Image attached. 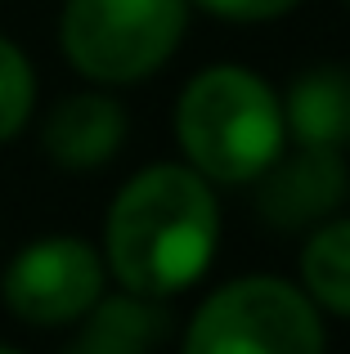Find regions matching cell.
Here are the masks:
<instances>
[{
	"label": "cell",
	"mask_w": 350,
	"mask_h": 354,
	"mask_svg": "<svg viewBox=\"0 0 350 354\" xmlns=\"http://www.w3.org/2000/svg\"><path fill=\"white\" fill-rule=\"evenodd\" d=\"M220 238L211 180L193 166L158 162L117 189L104 220V265L135 296H167L207 274Z\"/></svg>",
	"instance_id": "cell-1"
},
{
	"label": "cell",
	"mask_w": 350,
	"mask_h": 354,
	"mask_svg": "<svg viewBox=\"0 0 350 354\" xmlns=\"http://www.w3.org/2000/svg\"><path fill=\"white\" fill-rule=\"evenodd\" d=\"M175 139L198 175L216 184H252L283 153V104L256 72L220 63L184 86Z\"/></svg>",
	"instance_id": "cell-2"
},
{
	"label": "cell",
	"mask_w": 350,
	"mask_h": 354,
	"mask_svg": "<svg viewBox=\"0 0 350 354\" xmlns=\"http://www.w3.org/2000/svg\"><path fill=\"white\" fill-rule=\"evenodd\" d=\"M189 0H63L59 50L99 86L144 81L175 54Z\"/></svg>",
	"instance_id": "cell-3"
},
{
	"label": "cell",
	"mask_w": 350,
	"mask_h": 354,
	"mask_svg": "<svg viewBox=\"0 0 350 354\" xmlns=\"http://www.w3.org/2000/svg\"><path fill=\"white\" fill-rule=\"evenodd\" d=\"M180 354H324V323L301 287L252 274L198 305Z\"/></svg>",
	"instance_id": "cell-4"
},
{
	"label": "cell",
	"mask_w": 350,
	"mask_h": 354,
	"mask_svg": "<svg viewBox=\"0 0 350 354\" xmlns=\"http://www.w3.org/2000/svg\"><path fill=\"white\" fill-rule=\"evenodd\" d=\"M104 256L77 234L27 242L0 278V301L27 328H68L104 296Z\"/></svg>",
	"instance_id": "cell-5"
},
{
	"label": "cell",
	"mask_w": 350,
	"mask_h": 354,
	"mask_svg": "<svg viewBox=\"0 0 350 354\" xmlns=\"http://www.w3.org/2000/svg\"><path fill=\"white\" fill-rule=\"evenodd\" d=\"M256 207L261 220L274 229H306L328 220L350 193V175L342 153L333 148H301L292 157H274L261 175H256Z\"/></svg>",
	"instance_id": "cell-6"
},
{
	"label": "cell",
	"mask_w": 350,
	"mask_h": 354,
	"mask_svg": "<svg viewBox=\"0 0 350 354\" xmlns=\"http://www.w3.org/2000/svg\"><path fill=\"white\" fill-rule=\"evenodd\" d=\"M131 117L104 90H81V95H63L59 104L41 121V148L59 171L86 175L113 162L117 148L126 144Z\"/></svg>",
	"instance_id": "cell-7"
},
{
	"label": "cell",
	"mask_w": 350,
	"mask_h": 354,
	"mask_svg": "<svg viewBox=\"0 0 350 354\" xmlns=\"http://www.w3.org/2000/svg\"><path fill=\"white\" fill-rule=\"evenodd\" d=\"M81 332L59 354H153L171 332V314L153 296H99L81 314Z\"/></svg>",
	"instance_id": "cell-8"
},
{
	"label": "cell",
	"mask_w": 350,
	"mask_h": 354,
	"mask_svg": "<svg viewBox=\"0 0 350 354\" xmlns=\"http://www.w3.org/2000/svg\"><path fill=\"white\" fill-rule=\"evenodd\" d=\"M283 130L301 148H350V72L310 68L283 99Z\"/></svg>",
	"instance_id": "cell-9"
},
{
	"label": "cell",
	"mask_w": 350,
	"mask_h": 354,
	"mask_svg": "<svg viewBox=\"0 0 350 354\" xmlns=\"http://www.w3.org/2000/svg\"><path fill=\"white\" fill-rule=\"evenodd\" d=\"M306 296L324 310L350 319V220H328L301 251Z\"/></svg>",
	"instance_id": "cell-10"
},
{
	"label": "cell",
	"mask_w": 350,
	"mask_h": 354,
	"mask_svg": "<svg viewBox=\"0 0 350 354\" xmlns=\"http://www.w3.org/2000/svg\"><path fill=\"white\" fill-rule=\"evenodd\" d=\"M36 113V72L32 59L9 36H0V144L18 139Z\"/></svg>",
	"instance_id": "cell-11"
},
{
	"label": "cell",
	"mask_w": 350,
	"mask_h": 354,
	"mask_svg": "<svg viewBox=\"0 0 350 354\" xmlns=\"http://www.w3.org/2000/svg\"><path fill=\"white\" fill-rule=\"evenodd\" d=\"M198 5L220 18H234V23H265V18H279L288 9H297L301 0H198Z\"/></svg>",
	"instance_id": "cell-12"
},
{
	"label": "cell",
	"mask_w": 350,
	"mask_h": 354,
	"mask_svg": "<svg viewBox=\"0 0 350 354\" xmlns=\"http://www.w3.org/2000/svg\"><path fill=\"white\" fill-rule=\"evenodd\" d=\"M0 354H23V350H14V346H0Z\"/></svg>",
	"instance_id": "cell-13"
}]
</instances>
